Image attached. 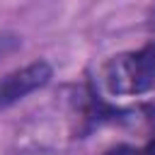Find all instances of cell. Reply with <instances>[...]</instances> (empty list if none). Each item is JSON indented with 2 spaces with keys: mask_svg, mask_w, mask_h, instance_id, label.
<instances>
[{
  "mask_svg": "<svg viewBox=\"0 0 155 155\" xmlns=\"http://www.w3.org/2000/svg\"><path fill=\"white\" fill-rule=\"evenodd\" d=\"M102 82L114 97H133L155 90V41L138 51L111 56L102 65Z\"/></svg>",
  "mask_w": 155,
  "mask_h": 155,
  "instance_id": "6da1fadb",
  "label": "cell"
},
{
  "mask_svg": "<svg viewBox=\"0 0 155 155\" xmlns=\"http://www.w3.org/2000/svg\"><path fill=\"white\" fill-rule=\"evenodd\" d=\"M51 78H53V68L44 58L31 61V63L7 73L5 78H0V111L17 104L27 94L41 90L44 85H48Z\"/></svg>",
  "mask_w": 155,
  "mask_h": 155,
  "instance_id": "7a4b0ae2",
  "label": "cell"
},
{
  "mask_svg": "<svg viewBox=\"0 0 155 155\" xmlns=\"http://www.w3.org/2000/svg\"><path fill=\"white\" fill-rule=\"evenodd\" d=\"M104 155H155V136L148 143L138 145V148H133V145H116V148H109Z\"/></svg>",
  "mask_w": 155,
  "mask_h": 155,
  "instance_id": "3957f363",
  "label": "cell"
},
{
  "mask_svg": "<svg viewBox=\"0 0 155 155\" xmlns=\"http://www.w3.org/2000/svg\"><path fill=\"white\" fill-rule=\"evenodd\" d=\"M19 46H22V36L2 31V34H0V61H2V58H7V56H12Z\"/></svg>",
  "mask_w": 155,
  "mask_h": 155,
  "instance_id": "277c9868",
  "label": "cell"
},
{
  "mask_svg": "<svg viewBox=\"0 0 155 155\" xmlns=\"http://www.w3.org/2000/svg\"><path fill=\"white\" fill-rule=\"evenodd\" d=\"M145 29H148V31H155V2L150 5L148 15H145Z\"/></svg>",
  "mask_w": 155,
  "mask_h": 155,
  "instance_id": "5b68a950",
  "label": "cell"
}]
</instances>
